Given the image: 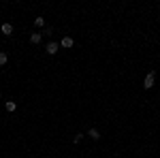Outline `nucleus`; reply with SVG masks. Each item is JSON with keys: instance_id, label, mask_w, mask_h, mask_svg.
I'll list each match as a JSON object with an SVG mask.
<instances>
[{"instance_id": "nucleus-10", "label": "nucleus", "mask_w": 160, "mask_h": 158, "mask_svg": "<svg viewBox=\"0 0 160 158\" xmlns=\"http://www.w3.org/2000/svg\"><path fill=\"white\" fill-rule=\"evenodd\" d=\"M81 139H83V135H81V133H77V135H75V137H73V141H75V143H79Z\"/></svg>"}, {"instance_id": "nucleus-7", "label": "nucleus", "mask_w": 160, "mask_h": 158, "mask_svg": "<svg viewBox=\"0 0 160 158\" xmlns=\"http://www.w3.org/2000/svg\"><path fill=\"white\" fill-rule=\"evenodd\" d=\"M15 109H17V103H13V100H7V111H9V113H13Z\"/></svg>"}, {"instance_id": "nucleus-6", "label": "nucleus", "mask_w": 160, "mask_h": 158, "mask_svg": "<svg viewBox=\"0 0 160 158\" xmlns=\"http://www.w3.org/2000/svg\"><path fill=\"white\" fill-rule=\"evenodd\" d=\"M88 137H92L94 141H98V139H100V133H98V128H90V130H88Z\"/></svg>"}, {"instance_id": "nucleus-5", "label": "nucleus", "mask_w": 160, "mask_h": 158, "mask_svg": "<svg viewBox=\"0 0 160 158\" xmlns=\"http://www.w3.org/2000/svg\"><path fill=\"white\" fill-rule=\"evenodd\" d=\"M41 38H43V34H41V32H34V34H30V43H32V45H38Z\"/></svg>"}, {"instance_id": "nucleus-8", "label": "nucleus", "mask_w": 160, "mask_h": 158, "mask_svg": "<svg viewBox=\"0 0 160 158\" xmlns=\"http://www.w3.org/2000/svg\"><path fill=\"white\" fill-rule=\"evenodd\" d=\"M9 62V56H7V51H0V66H4Z\"/></svg>"}, {"instance_id": "nucleus-2", "label": "nucleus", "mask_w": 160, "mask_h": 158, "mask_svg": "<svg viewBox=\"0 0 160 158\" xmlns=\"http://www.w3.org/2000/svg\"><path fill=\"white\" fill-rule=\"evenodd\" d=\"M45 51H47L49 56H56V54H58V43H56V41H49L47 47H45Z\"/></svg>"}, {"instance_id": "nucleus-1", "label": "nucleus", "mask_w": 160, "mask_h": 158, "mask_svg": "<svg viewBox=\"0 0 160 158\" xmlns=\"http://www.w3.org/2000/svg\"><path fill=\"white\" fill-rule=\"evenodd\" d=\"M154 81H156V71H149V73L145 75V79H143V88H145V90H152V88H154Z\"/></svg>"}, {"instance_id": "nucleus-3", "label": "nucleus", "mask_w": 160, "mask_h": 158, "mask_svg": "<svg viewBox=\"0 0 160 158\" xmlns=\"http://www.w3.org/2000/svg\"><path fill=\"white\" fill-rule=\"evenodd\" d=\"M73 45H75L73 37H62V41H60V47H64V49H71Z\"/></svg>"}, {"instance_id": "nucleus-9", "label": "nucleus", "mask_w": 160, "mask_h": 158, "mask_svg": "<svg viewBox=\"0 0 160 158\" xmlns=\"http://www.w3.org/2000/svg\"><path fill=\"white\" fill-rule=\"evenodd\" d=\"M34 26H37V28H43V26H45V17H37V19H34Z\"/></svg>"}, {"instance_id": "nucleus-4", "label": "nucleus", "mask_w": 160, "mask_h": 158, "mask_svg": "<svg viewBox=\"0 0 160 158\" xmlns=\"http://www.w3.org/2000/svg\"><path fill=\"white\" fill-rule=\"evenodd\" d=\"M0 30H2V34H7V37H11V34H13V26L9 24V22L0 26Z\"/></svg>"}]
</instances>
